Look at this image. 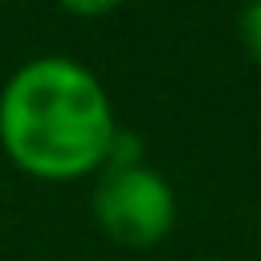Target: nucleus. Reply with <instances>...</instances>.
<instances>
[{
  "mask_svg": "<svg viewBox=\"0 0 261 261\" xmlns=\"http://www.w3.org/2000/svg\"><path fill=\"white\" fill-rule=\"evenodd\" d=\"M94 216L102 232L118 245L147 249L159 245L175 224V192L147 163L135 167H102L94 192Z\"/></svg>",
  "mask_w": 261,
  "mask_h": 261,
  "instance_id": "obj_2",
  "label": "nucleus"
},
{
  "mask_svg": "<svg viewBox=\"0 0 261 261\" xmlns=\"http://www.w3.org/2000/svg\"><path fill=\"white\" fill-rule=\"evenodd\" d=\"M114 130L102 82L73 57H33L0 90V147L24 175H90L106 167Z\"/></svg>",
  "mask_w": 261,
  "mask_h": 261,
  "instance_id": "obj_1",
  "label": "nucleus"
},
{
  "mask_svg": "<svg viewBox=\"0 0 261 261\" xmlns=\"http://www.w3.org/2000/svg\"><path fill=\"white\" fill-rule=\"evenodd\" d=\"M237 29H241V45L261 61V0H249V4L241 8Z\"/></svg>",
  "mask_w": 261,
  "mask_h": 261,
  "instance_id": "obj_3",
  "label": "nucleus"
},
{
  "mask_svg": "<svg viewBox=\"0 0 261 261\" xmlns=\"http://www.w3.org/2000/svg\"><path fill=\"white\" fill-rule=\"evenodd\" d=\"M65 12H73V16H106V12H114L122 0H57Z\"/></svg>",
  "mask_w": 261,
  "mask_h": 261,
  "instance_id": "obj_4",
  "label": "nucleus"
}]
</instances>
